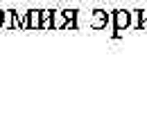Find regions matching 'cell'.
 Masks as SVG:
<instances>
[{
	"label": "cell",
	"mask_w": 147,
	"mask_h": 136,
	"mask_svg": "<svg viewBox=\"0 0 147 136\" xmlns=\"http://www.w3.org/2000/svg\"><path fill=\"white\" fill-rule=\"evenodd\" d=\"M115 20H118V25H120V27H122V25H127V14H125V12H120V14H118V18H115Z\"/></svg>",
	"instance_id": "cell-1"
}]
</instances>
